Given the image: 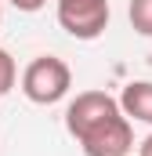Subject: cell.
<instances>
[{
	"instance_id": "obj_1",
	"label": "cell",
	"mask_w": 152,
	"mask_h": 156,
	"mask_svg": "<svg viewBox=\"0 0 152 156\" xmlns=\"http://www.w3.org/2000/svg\"><path fill=\"white\" fill-rule=\"evenodd\" d=\"M65 131L83 156H127L134 149V127L109 91H80L65 105Z\"/></svg>"
},
{
	"instance_id": "obj_2",
	"label": "cell",
	"mask_w": 152,
	"mask_h": 156,
	"mask_svg": "<svg viewBox=\"0 0 152 156\" xmlns=\"http://www.w3.org/2000/svg\"><path fill=\"white\" fill-rule=\"evenodd\" d=\"M73 87V69L58 55H36L22 69V94L33 105H54L69 94Z\"/></svg>"
},
{
	"instance_id": "obj_3",
	"label": "cell",
	"mask_w": 152,
	"mask_h": 156,
	"mask_svg": "<svg viewBox=\"0 0 152 156\" xmlns=\"http://www.w3.org/2000/svg\"><path fill=\"white\" fill-rule=\"evenodd\" d=\"M58 26L73 40H98L109 29V0H58L54 4Z\"/></svg>"
},
{
	"instance_id": "obj_4",
	"label": "cell",
	"mask_w": 152,
	"mask_h": 156,
	"mask_svg": "<svg viewBox=\"0 0 152 156\" xmlns=\"http://www.w3.org/2000/svg\"><path fill=\"white\" fill-rule=\"evenodd\" d=\"M116 102H119L127 120H138V123L152 127V80H130Z\"/></svg>"
},
{
	"instance_id": "obj_5",
	"label": "cell",
	"mask_w": 152,
	"mask_h": 156,
	"mask_svg": "<svg viewBox=\"0 0 152 156\" xmlns=\"http://www.w3.org/2000/svg\"><path fill=\"white\" fill-rule=\"evenodd\" d=\"M127 18H130V29H134L138 37L152 40V0H130Z\"/></svg>"
},
{
	"instance_id": "obj_6",
	"label": "cell",
	"mask_w": 152,
	"mask_h": 156,
	"mask_svg": "<svg viewBox=\"0 0 152 156\" xmlns=\"http://www.w3.org/2000/svg\"><path fill=\"white\" fill-rule=\"evenodd\" d=\"M15 80H18V66H15L11 51H4V47H0V98L15 87Z\"/></svg>"
},
{
	"instance_id": "obj_7",
	"label": "cell",
	"mask_w": 152,
	"mask_h": 156,
	"mask_svg": "<svg viewBox=\"0 0 152 156\" xmlns=\"http://www.w3.org/2000/svg\"><path fill=\"white\" fill-rule=\"evenodd\" d=\"M15 11H26V15H33V11H40V7H47V0H7Z\"/></svg>"
},
{
	"instance_id": "obj_8",
	"label": "cell",
	"mask_w": 152,
	"mask_h": 156,
	"mask_svg": "<svg viewBox=\"0 0 152 156\" xmlns=\"http://www.w3.org/2000/svg\"><path fill=\"white\" fill-rule=\"evenodd\" d=\"M138 156H152V134L141 142V145H138Z\"/></svg>"
},
{
	"instance_id": "obj_9",
	"label": "cell",
	"mask_w": 152,
	"mask_h": 156,
	"mask_svg": "<svg viewBox=\"0 0 152 156\" xmlns=\"http://www.w3.org/2000/svg\"><path fill=\"white\" fill-rule=\"evenodd\" d=\"M0 26H4V0H0Z\"/></svg>"
}]
</instances>
